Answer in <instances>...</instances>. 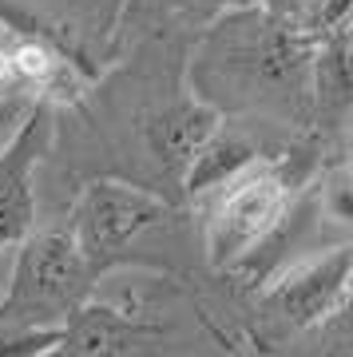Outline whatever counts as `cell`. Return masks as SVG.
I'll use <instances>...</instances> for the list:
<instances>
[{
	"instance_id": "obj_10",
	"label": "cell",
	"mask_w": 353,
	"mask_h": 357,
	"mask_svg": "<svg viewBox=\"0 0 353 357\" xmlns=\"http://www.w3.org/2000/svg\"><path fill=\"white\" fill-rule=\"evenodd\" d=\"M13 52V72L16 79H48L56 72V56H52L48 44H40V40H24V44H16Z\"/></svg>"
},
{
	"instance_id": "obj_3",
	"label": "cell",
	"mask_w": 353,
	"mask_h": 357,
	"mask_svg": "<svg viewBox=\"0 0 353 357\" xmlns=\"http://www.w3.org/2000/svg\"><path fill=\"white\" fill-rule=\"evenodd\" d=\"M167 218V203L155 195L127 187V183H88L80 195L76 211H72V230L68 238L76 243V250L84 255L88 266L112 258L115 250H123L127 243H135L143 230L159 227Z\"/></svg>"
},
{
	"instance_id": "obj_1",
	"label": "cell",
	"mask_w": 353,
	"mask_h": 357,
	"mask_svg": "<svg viewBox=\"0 0 353 357\" xmlns=\"http://www.w3.org/2000/svg\"><path fill=\"white\" fill-rule=\"evenodd\" d=\"M88 262L68 234H28L20 243L0 321H36L48 310H72L88 290Z\"/></svg>"
},
{
	"instance_id": "obj_11",
	"label": "cell",
	"mask_w": 353,
	"mask_h": 357,
	"mask_svg": "<svg viewBox=\"0 0 353 357\" xmlns=\"http://www.w3.org/2000/svg\"><path fill=\"white\" fill-rule=\"evenodd\" d=\"M254 8L266 13L270 20H282V24H294L306 32V20L317 8V0H254Z\"/></svg>"
},
{
	"instance_id": "obj_4",
	"label": "cell",
	"mask_w": 353,
	"mask_h": 357,
	"mask_svg": "<svg viewBox=\"0 0 353 357\" xmlns=\"http://www.w3.org/2000/svg\"><path fill=\"white\" fill-rule=\"evenodd\" d=\"M350 246H333L326 255L282 266L274 282L266 286L262 306L270 318H278L286 330H310L329 314H345L350 302Z\"/></svg>"
},
{
	"instance_id": "obj_2",
	"label": "cell",
	"mask_w": 353,
	"mask_h": 357,
	"mask_svg": "<svg viewBox=\"0 0 353 357\" xmlns=\"http://www.w3.org/2000/svg\"><path fill=\"white\" fill-rule=\"evenodd\" d=\"M230 191L215 206L206 222V255L215 266H234L246 250L262 243L266 234L278 227V218L290 206V178L274 167H250L246 175L227 183Z\"/></svg>"
},
{
	"instance_id": "obj_8",
	"label": "cell",
	"mask_w": 353,
	"mask_h": 357,
	"mask_svg": "<svg viewBox=\"0 0 353 357\" xmlns=\"http://www.w3.org/2000/svg\"><path fill=\"white\" fill-rule=\"evenodd\" d=\"M254 159H258V147H254L246 135H234V131L218 128L215 135L195 151V159L187 163L183 183H187L190 195H202V191H211V187H227V183H234L239 175L250 171Z\"/></svg>"
},
{
	"instance_id": "obj_5",
	"label": "cell",
	"mask_w": 353,
	"mask_h": 357,
	"mask_svg": "<svg viewBox=\"0 0 353 357\" xmlns=\"http://www.w3.org/2000/svg\"><path fill=\"white\" fill-rule=\"evenodd\" d=\"M48 135L44 107H32L24 128L0 151V250L24 243L36 218V195H32V171H36L40 147Z\"/></svg>"
},
{
	"instance_id": "obj_6",
	"label": "cell",
	"mask_w": 353,
	"mask_h": 357,
	"mask_svg": "<svg viewBox=\"0 0 353 357\" xmlns=\"http://www.w3.org/2000/svg\"><path fill=\"white\" fill-rule=\"evenodd\" d=\"M151 337V326L115 306H80L63 321V333L48 357H131Z\"/></svg>"
},
{
	"instance_id": "obj_9",
	"label": "cell",
	"mask_w": 353,
	"mask_h": 357,
	"mask_svg": "<svg viewBox=\"0 0 353 357\" xmlns=\"http://www.w3.org/2000/svg\"><path fill=\"white\" fill-rule=\"evenodd\" d=\"M63 321H0V357H48Z\"/></svg>"
},
{
	"instance_id": "obj_13",
	"label": "cell",
	"mask_w": 353,
	"mask_h": 357,
	"mask_svg": "<svg viewBox=\"0 0 353 357\" xmlns=\"http://www.w3.org/2000/svg\"><path fill=\"white\" fill-rule=\"evenodd\" d=\"M8 79H16V72H13V52L0 48V84H8Z\"/></svg>"
},
{
	"instance_id": "obj_12",
	"label": "cell",
	"mask_w": 353,
	"mask_h": 357,
	"mask_svg": "<svg viewBox=\"0 0 353 357\" xmlns=\"http://www.w3.org/2000/svg\"><path fill=\"white\" fill-rule=\"evenodd\" d=\"M36 103L28 100V96H13V100H4L0 103V151L13 143V135L20 128H24V119H28V112H32Z\"/></svg>"
},
{
	"instance_id": "obj_14",
	"label": "cell",
	"mask_w": 353,
	"mask_h": 357,
	"mask_svg": "<svg viewBox=\"0 0 353 357\" xmlns=\"http://www.w3.org/2000/svg\"><path fill=\"white\" fill-rule=\"evenodd\" d=\"M211 4H218V8H227L230 13V8H250L254 0H211Z\"/></svg>"
},
{
	"instance_id": "obj_7",
	"label": "cell",
	"mask_w": 353,
	"mask_h": 357,
	"mask_svg": "<svg viewBox=\"0 0 353 357\" xmlns=\"http://www.w3.org/2000/svg\"><path fill=\"white\" fill-rule=\"evenodd\" d=\"M215 131H218V107H211V103H202V100H183L175 107L159 112L147 123V143H151L159 163L183 175L187 163L195 159V151Z\"/></svg>"
}]
</instances>
